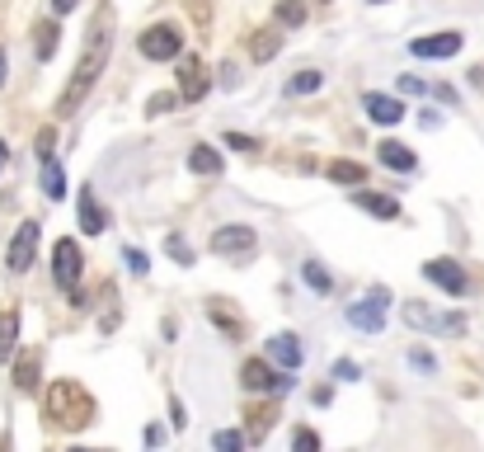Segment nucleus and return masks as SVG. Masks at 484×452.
<instances>
[{"mask_svg": "<svg viewBox=\"0 0 484 452\" xmlns=\"http://www.w3.org/2000/svg\"><path fill=\"white\" fill-rule=\"evenodd\" d=\"M109 52H113V10L103 5V10L94 14L90 33H85V52H80V61H76V71H71V80H67V90H61V99H57V113H67V118H71L80 104H85V95L99 86L103 67H109Z\"/></svg>", "mask_w": 484, "mask_h": 452, "instance_id": "obj_1", "label": "nucleus"}, {"mask_svg": "<svg viewBox=\"0 0 484 452\" xmlns=\"http://www.w3.org/2000/svg\"><path fill=\"white\" fill-rule=\"evenodd\" d=\"M94 420V396L85 392L80 382H52L48 396H43V424L48 429H61V434H76Z\"/></svg>", "mask_w": 484, "mask_h": 452, "instance_id": "obj_2", "label": "nucleus"}, {"mask_svg": "<svg viewBox=\"0 0 484 452\" xmlns=\"http://www.w3.org/2000/svg\"><path fill=\"white\" fill-rule=\"evenodd\" d=\"M386 312H390V293H386V287H372L363 302L348 306V325H353V330L376 335V330H386Z\"/></svg>", "mask_w": 484, "mask_h": 452, "instance_id": "obj_3", "label": "nucleus"}, {"mask_svg": "<svg viewBox=\"0 0 484 452\" xmlns=\"http://www.w3.org/2000/svg\"><path fill=\"white\" fill-rule=\"evenodd\" d=\"M137 48H141V57H151V61H170L184 48V33L175 24H151V29L137 38Z\"/></svg>", "mask_w": 484, "mask_h": 452, "instance_id": "obj_4", "label": "nucleus"}, {"mask_svg": "<svg viewBox=\"0 0 484 452\" xmlns=\"http://www.w3.org/2000/svg\"><path fill=\"white\" fill-rule=\"evenodd\" d=\"M33 255H38V221H24V226L14 231V240H10V250H5L10 274H24V269H33Z\"/></svg>", "mask_w": 484, "mask_h": 452, "instance_id": "obj_5", "label": "nucleus"}, {"mask_svg": "<svg viewBox=\"0 0 484 452\" xmlns=\"http://www.w3.org/2000/svg\"><path fill=\"white\" fill-rule=\"evenodd\" d=\"M52 278H57V287L76 293V283H80V245L76 240H57V250H52Z\"/></svg>", "mask_w": 484, "mask_h": 452, "instance_id": "obj_6", "label": "nucleus"}, {"mask_svg": "<svg viewBox=\"0 0 484 452\" xmlns=\"http://www.w3.org/2000/svg\"><path fill=\"white\" fill-rule=\"evenodd\" d=\"M424 278H433L442 293H452V297H461L471 287V278H466V269H461L456 259H428L424 264Z\"/></svg>", "mask_w": 484, "mask_h": 452, "instance_id": "obj_7", "label": "nucleus"}, {"mask_svg": "<svg viewBox=\"0 0 484 452\" xmlns=\"http://www.w3.org/2000/svg\"><path fill=\"white\" fill-rule=\"evenodd\" d=\"M212 250L217 255H249L255 250V226H217L212 231Z\"/></svg>", "mask_w": 484, "mask_h": 452, "instance_id": "obj_8", "label": "nucleus"}, {"mask_svg": "<svg viewBox=\"0 0 484 452\" xmlns=\"http://www.w3.org/2000/svg\"><path fill=\"white\" fill-rule=\"evenodd\" d=\"M207 90H212V80H207V67H202L198 57H184V61H179V95L188 99V104H198Z\"/></svg>", "mask_w": 484, "mask_h": 452, "instance_id": "obj_9", "label": "nucleus"}, {"mask_svg": "<svg viewBox=\"0 0 484 452\" xmlns=\"http://www.w3.org/2000/svg\"><path fill=\"white\" fill-rule=\"evenodd\" d=\"M461 43H466V38L447 29V33L414 38V43H409V52H414V57H428V61H442V57H456V52H461Z\"/></svg>", "mask_w": 484, "mask_h": 452, "instance_id": "obj_10", "label": "nucleus"}, {"mask_svg": "<svg viewBox=\"0 0 484 452\" xmlns=\"http://www.w3.org/2000/svg\"><path fill=\"white\" fill-rule=\"evenodd\" d=\"M240 382L249 386V392H287V377H278L273 363H264V358H249L240 367Z\"/></svg>", "mask_w": 484, "mask_h": 452, "instance_id": "obj_11", "label": "nucleus"}, {"mask_svg": "<svg viewBox=\"0 0 484 452\" xmlns=\"http://www.w3.org/2000/svg\"><path fill=\"white\" fill-rule=\"evenodd\" d=\"M363 109H367V118H372V122H386V128L405 118V104H399L395 95H367V99H363Z\"/></svg>", "mask_w": 484, "mask_h": 452, "instance_id": "obj_12", "label": "nucleus"}, {"mask_svg": "<svg viewBox=\"0 0 484 452\" xmlns=\"http://www.w3.org/2000/svg\"><path fill=\"white\" fill-rule=\"evenodd\" d=\"M188 170H193V175H207V179H217V175L226 170V160H221V151H217V147H202V141H198V147L188 151Z\"/></svg>", "mask_w": 484, "mask_h": 452, "instance_id": "obj_13", "label": "nucleus"}, {"mask_svg": "<svg viewBox=\"0 0 484 452\" xmlns=\"http://www.w3.org/2000/svg\"><path fill=\"white\" fill-rule=\"evenodd\" d=\"M353 203L363 212H372V217H381V221H390V217H399V203L390 198V194H367V189H357L353 194Z\"/></svg>", "mask_w": 484, "mask_h": 452, "instance_id": "obj_14", "label": "nucleus"}, {"mask_svg": "<svg viewBox=\"0 0 484 452\" xmlns=\"http://www.w3.org/2000/svg\"><path fill=\"white\" fill-rule=\"evenodd\" d=\"M268 354H273V363H282V367H301V339L282 330V335L268 339Z\"/></svg>", "mask_w": 484, "mask_h": 452, "instance_id": "obj_15", "label": "nucleus"}, {"mask_svg": "<svg viewBox=\"0 0 484 452\" xmlns=\"http://www.w3.org/2000/svg\"><path fill=\"white\" fill-rule=\"evenodd\" d=\"M76 212H80V226H85L90 236H99L103 226H109V212H103L99 203H94V194H90V189L80 194V203H76Z\"/></svg>", "mask_w": 484, "mask_h": 452, "instance_id": "obj_16", "label": "nucleus"}, {"mask_svg": "<svg viewBox=\"0 0 484 452\" xmlns=\"http://www.w3.org/2000/svg\"><path fill=\"white\" fill-rule=\"evenodd\" d=\"M381 166H390V170H399V175H409L418 160H414V151L405 147V141H381Z\"/></svg>", "mask_w": 484, "mask_h": 452, "instance_id": "obj_17", "label": "nucleus"}, {"mask_svg": "<svg viewBox=\"0 0 484 452\" xmlns=\"http://www.w3.org/2000/svg\"><path fill=\"white\" fill-rule=\"evenodd\" d=\"M38 358H43L38 348L19 354V363H14V386H19V392H33V386H38Z\"/></svg>", "mask_w": 484, "mask_h": 452, "instance_id": "obj_18", "label": "nucleus"}, {"mask_svg": "<svg viewBox=\"0 0 484 452\" xmlns=\"http://www.w3.org/2000/svg\"><path fill=\"white\" fill-rule=\"evenodd\" d=\"M245 415H249V438L259 443L268 429H273V420H278V405H249Z\"/></svg>", "mask_w": 484, "mask_h": 452, "instance_id": "obj_19", "label": "nucleus"}, {"mask_svg": "<svg viewBox=\"0 0 484 452\" xmlns=\"http://www.w3.org/2000/svg\"><path fill=\"white\" fill-rule=\"evenodd\" d=\"M43 194H48V198H61V194H67V175H61L57 156H43Z\"/></svg>", "mask_w": 484, "mask_h": 452, "instance_id": "obj_20", "label": "nucleus"}, {"mask_svg": "<svg viewBox=\"0 0 484 452\" xmlns=\"http://www.w3.org/2000/svg\"><path fill=\"white\" fill-rule=\"evenodd\" d=\"M278 48H282V38L273 33V29H259V33H255V43H249L255 61H273V57H278Z\"/></svg>", "mask_w": 484, "mask_h": 452, "instance_id": "obj_21", "label": "nucleus"}, {"mask_svg": "<svg viewBox=\"0 0 484 452\" xmlns=\"http://www.w3.org/2000/svg\"><path fill=\"white\" fill-rule=\"evenodd\" d=\"M329 179H334V184H363L367 170L357 166V160H334V166H329Z\"/></svg>", "mask_w": 484, "mask_h": 452, "instance_id": "obj_22", "label": "nucleus"}, {"mask_svg": "<svg viewBox=\"0 0 484 452\" xmlns=\"http://www.w3.org/2000/svg\"><path fill=\"white\" fill-rule=\"evenodd\" d=\"M320 86H325V76H320V71H297V76L287 80V95H315Z\"/></svg>", "mask_w": 484, "mask_h": 452, "instance_id": "obj_23", "label": "nucleus"}, {"mask_svg": "<svg viewBox=\"0 0 484 452\" xmlns=\"http://www.w3.org/2000/svg\"><path fill=\"white\" fill-rule=\"evenodd\" d=\"M14 339H19V316L14 312H0V358H10Z\"/></svg>", "mask_w": 484, "mask_h": 452, "instance_id": "obj_24", "label": "nucleus"}, {"mask_svg": "<svg viewBox=\"0 0 484 452\" xmlns=\"http://www.w3.org/2000/svg\"><path fill=\"white\" fill-rule=\"evenodd\" d=\"M278 24H287V29L306 24V0H278Z\"/></svg>", "mask_w": 484, "mask_h": 452, "instance_id": "obj_25", "label": "nucleus"}, {"mask_svg": "<svg viewBox=\"0 0 484 452\" xmlns=\"http://www.w3.org/2000/svg\"><path fill=\"white\" fill-rule=\"evenodd\" d=\"M184 10H188V19L198 24V33L212 29V0H184Z\"/></svg>", "mask_w": 484, "mask_h": 452, "instance_id": "obj_26", "label": "nucleus"}, {"mask_svg": "<svg viewBox=\"0 0 484 452\" xmlns=\"http://www.w3.org/2000/svg\"><path fill=\"white\" fill-rule=\"evenodd\" d=\"M57 38H61V29H57V24H48V19H43V24H38V57H43V61H48V57L57 52Z\"/></svg>", "mask_w": 484, "mask_h": 452, "instance_id": "obj_27", "label": "nucleus"}, {"mask_svg": "<svg viewBox=\"0 0 484 452\" xmlns=\"http://www.w3.org/2000/svg\"><path fill=\"white\" fill-rule=\"evenodd\" d=\"M212 443H217L221 452H240L245 443H255V438H249V434H240V429H221V434H217Z\"/></svg>", "mask_w": 484, "mask_h": 452, "instance_id": "obj_28", "label": "nucleus"}, {"mask_svg": "<svg viewBox=\"0 0 484 452\" xmlns=\"http://www.w3.org/2000/svg\"><path fill=\"white\" fill-rule=\"evenodd\" d=\"M301 278H306V283L315 287V293H329V287H334V278H329V274H325V269H320V264H315V259H310L306 269H301Z\"/></svg>", "mask_w": 484, "mask_h": 452, "instance_id": "obj_29", "label": "nucleus"}, {"mask_svg": "<svg viewBox=\"0 0 484 452\" xmlns=\"http://www.w3.org/2000/svg\"><path fill=\"white\" fill-rule=\"evenodd\" d=\"M179 99H184V95H151V99H146V113L160 118V113H170V109L179 104Z\"/></svg>", "mask_w": 484, "mask_h": 452, "instance_id": "obj_30", "label": "nucleus"}, {"mask_svg": "<svg viewBox=\"0 0 484 452\" xmlns=\"http://www.w3.org/2000/svg\"><path fill=\"white\" fill-rule=\"evenodd\" d=\"M291 447H297V452H315V447H320V434H315V429H297V434H291Z\"/></svg>", "mask_w": 484, "mask_h": 452, "instance_id": "obj_31", "label": "nucleus"}, {"mask_svg": "<svg viewBox=\"0 0 484 452\" xmlns=\"http://www.w3.org/2000/svg\"><path fill=\"white\" fill-rule=\"evenodd\" d=\"M165 250H170L179 264H193V250H188V245H184V236H170V240H165Z\"/></svg>", "mask_w": 484, "mask_h": 452, "instance_id": "obj_32", "label": "nucleus"}, {"mask_svg": "<svg viewBox=\"0 0 484 452\" xmlns=\"http://www.w3.org/2000/svg\"><path fill=\"white\" fill-rule=\"evenodd\" d=\"M226 147H230V151H259V141L245 137V132H226Z\"/></svg>", "mask_w": 484, "mask_h": 452, "instance_id": "obj_33", "label": "nucleus"}, {"mask_svg": "<svg viewBox=\"0 0 484 452\" xmlns=\"http://www.w3.org/2000/svg\"><path fill=\"white\" fill-rule=\"evenodd\" d=\"M399 95H428V86L418 76H399Z\"/></svg>", "mask_w": 484, "mask_h": 452, "instance_id": "obj_34", "label": "nucleus"}, {"mask_svg": "<svg viewBox=\"0 0 484 452\" xmlns=\"http://www.w3.org/2000/svg\"><path fill=\"white\" fill-rule=\"evenodd\" d=\"M52 147H57V137H52V128H43V132H38V160L52 156Z\"/></svg>", "mask_w": 484, "mask_h": 452, "instance_id": "obj_35", "label": "nucleus"}, {"mask_svg": "<svg viewBox=\"0 0 484 452\" xmlns=\"http://www.w3.org/2000/svg\"><path fill=\"white\" fill-rule=\"evenodd\" d=\"M334 377H339V382H353V377H357V363L339 358V363H334Z\"/></svg>", "mask_w": 484, "mask_h": 452, "instance_id": "obj_36", "label": "nucleus"}, {"mask_svg": "<svg viewBox=\"0 0 484 452\" xmlns=\"http://www.w3.org/2000/svg\"><path fill=\"white\" fill-rule=\"evenodd\" d=\"M128 269H132V274H146L151 264H146V255H141V250H128Z\"/></svg>", "mask_w": 484, "mask_h": 452, "instance_id": "obj_37", "label": "nucleus"}, {"mask_svg": "<svg viewBox=\"0 0 484 452\" xmlns=\"http://www.w3.org/2000/svg\"><path fill=\"white\" fill-rule=\"evenodd\" d=\"M170 415H175V429H184V424H188V415H184V405H179V401H170Z\"/></svg>", "mask_w": 484, "mask_h": 452, "instance_id": "obj_38", "label": "nucleus"}, {"mask_svg": "<svg viewBox=\"0 0 484 452\" xmlns=\"http://www.w3.org/2000/svg\"><path fill=\"white\" fill-rule=\"evenodd\" d=\"M146 443H151V447H156V443H165V429H160V424H151V429H146Z\"/></svg>", "mask_w": 484, "mask_h": 452, "instance_id": "obj_39", "label": "nucleus"}, {"mask_svg": "<svg viewBox=\"0 0 484 452\" xmlns=\"http://www.w3.org/2000/svg\"><path fill=\"white\" fill-rule=\"evenodd\" d=\"M409 358H414V367H433V354H424V348H414Z\"/></svg>", "mask_w": 484, "mask_h": 452, "instance_id": "obj_40", "label": "nucleus"}, {"mask_svg": "<svg viewBox=\"0 0 484 452\" xmlns=\"http://www.w3.org/2000/svg\"><path fill=\"white\" fill-rule=\"evenodd\" d=\"M76 5H80V0H52V10H57V14H71Z\"/></svg>", "mask_w": 484, "mask_h": 452, "instance_id": "obj_41", "label": "nucleus"}, {"mask_svg": "<svg viewBox=\"0 0 484 452\" xmlns=\"http://www.w3.org/2000/svg\"><path fill=\"white\" fill-rule=\"evenodd\" d=\"M0 86H5V52H0Z\"/></svg>", "mask_w": 484, "mask_h": 452, "instance_id": "obj_42", "label": "nucleus"}, {"mask_svg": "<svg viewBox=\"0 0 484 452\" xmlns=\"http://www.w3.org/2000/svg\"><path fill=\"white\" fill-rule=\"evenodd\" d=\"M0 170H5V141H0Z\"/></svg>", "mask_w": 484, "mask_h": 452, "instance_id": "obj_43", "label": "nucleus"}]
</instances>
